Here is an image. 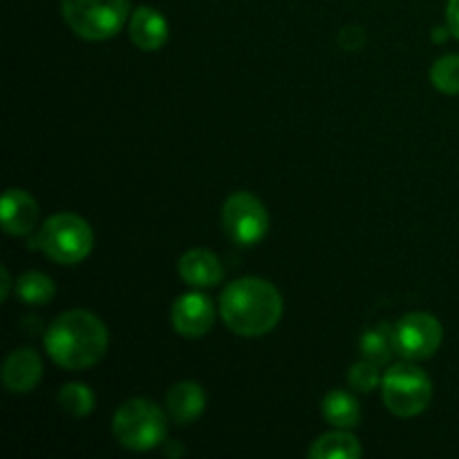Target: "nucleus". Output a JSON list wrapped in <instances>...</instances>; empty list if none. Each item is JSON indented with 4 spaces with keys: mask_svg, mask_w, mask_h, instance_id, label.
Returning <instances> with one entry per match:
<instances>
[{
    "mask_svg": "<svg viewBox=\"0 0 459 459\" xmlns=\"http://www.w3.org/2000/svg\"><path fill=\"white\" fill-rule=\"evenodd\" d=\"M220 316L238 336L269 334L282 316V299L263 278H240L220 296Z\"/></svg>",
    "mask_w": 459,
    "mask_h": 459,
    "instance_id": "obj_1",
    "label": "nucleus"
},
{
    "mask_svg": "<svg viewBox=\"0 0 459 459\" xmlns=\"http://www.w3.org/2000/svg\"><path fill=\"white\" fill-rule=\"evenodd\" d=\"M45 348L56 366L65 370H83L103 359L108 350V330L92 312L70 309L49 325Z\"/></svg>",
    "mask_w": 459,
    "mask_h": 459,
    "instance_id": "obj_2",
    "label": "nucleus"
},
{
    "mask_svg": "<svg viewBox=\"0 0 459 459\" xmlns=\"http://www.w3.org/2000/svg\"><path fill=\"white\" fill-rule=\"evenodd\" d=\"M30 245L31 249L39 247L54 263L76 264L92 251L94 236L83 218L74 213H58L40 227L39 236Z\"/></svg>",
    "mask_w": 459,
    "mask_h": 459,
    "instance_id": "obj_3",
    "label": "nucleus"
},
{
    "mask_svg": "<svg viewBox=\"0 0 459 459\" xmlns=\"http://www.w3.org/2000/svg\"><path fill=\"white\" fill-rule=\"evenodd\" d=\"M117 442L128 451H151L166 437V417L148 399H130L112 420Z\"/></svg>",
    "mask_w": 459,
    "mask_h": 459,
    "instance_id": "obj_4",
    "label": "nucleus"
},
{
    "mask_svg": "<svg viewBox=\"0 0 459 459\" xmlns=\"http://www.w3.org/2000/svg\"><path fill=\"white\" fill-rule=\"evenodd\" d=\"M61 9L67 27L85 40L112 39L128 18V0H61Z\"/></svg>",
    "mask_w": 459,
    "mask_h": 459,
    "instance_id": "obj_5",
    "label": "nucleus"
},
{
    "mask_svg": "<svg viewBox=\"0 0 459 459\" xmlns=\"http://www.w3.org/2000/svg\"><path fill=\"white\" fill-rule=\"evenodd\" d=\"M384 403L397 417H415L429 408L433 399V384L421 368L412 363H397L381 381Z\"/></svg>",
    "mask_w": 459,
    "mask_h": 459,
    "instance_id": "obj_6",
    "label": "nucleus"
},
{
    "mask_svg": "<svg viewBox=\"0 0 459 459\" xmlns=\"http://www.w3.org/2000/svg\"><path fill=\"white\" fill-rule=\"evenodd\" d=\"M444 339V327L433 314L415 312L399 318L393 327V345L399 357L408 361L430 359L439 350Z\"/></svg>",
    "mask_w": 459,
    "mask_h": 459,
    "instance_id": "obj_7",
    "label": "nucleus"
},
{
    "mask_svg": "<svg viewBox=\"0 0 459 459\" xmlns=\"http://www.w3.org/2000/svg\"><path fill=\"white\" fill-rule=\"evenodd\" d=\"M222 224L227 236L242 247L255 245L269 231V215L263 202L251 193H233L222 209Z\"/></svg>",
    "mask_w": 459,
    "mask_h": 459,
    "instance_id": "obj_8",
    "label": "nucleus"
},
{
    "mask_svg": "<svg viewBox=\"0 0 459 459\" xmlns=\"http://www.w3.org/2000/svg\"><path fill=\"white\" fill-rule=\"evenodd\" d=\"M173 327L178 334L186 339H200L213 327L215 309L209 296L186 294L175 300L173 305Z\"/></svg>",
    "mask_w": 459,
    "mask_h": 459,
    "instance_id": "obj_9",
    "label": "nucleus"
},
{
    "mask_svg": "<svg viewBox=\"0 0 459 459\" xmlns=\"http://www.w3.org/2000/svg\"><path fill=\"white\" fill-rule=\"evenodd\" d=\"M3 229L9 236H30L39 220V204L30 193L9 188L3 195Z\"/></svg>",
    "mask_w": 459,
    "mask_h": 459,
    "instance_id": "obj_10",
    "label": "nucleus"
},
{
    "mask_svg": "<svg viewBox=\"0 0 459 459\" xmlns=\"http://www.w3.org/2000/svg\"><path fill=\"white\" fill-rule=\"evenodd\" d=\"M43 377V363L34 350H16L3 366V384L9 393H30Z\"/></svg>",
    "mask_w": 459,
    "mask_h": 459,
    "instance_id": "obj_11",
    "label": "nucleus"
},
{
    "mask_svg": "<svg viewBox=\"0 0 459 459\" xmlns=\"http://www.w3.org/2000/svg\"><path fill=\"white\" fill-rule=\"evenodd\" d=\"M206 397L204 390L193 381H179V384L170 385L169 394H166V408L169 415L173 417L175 424L186 426L195 421L197 417L204 412Z\"/></svg>",
    "mask_w": 459,
    "mask_h": 459,
    "instance_id": "obj_12",
    "label": "nucleus"
},
{
    "mask_svg": "<svg viewBox=\"0 0 459 459\" xmlns=\"http://www.w3.org/2000/svg\"><path fill=\"white\" fill-rule=\"evenodd\" d=\"M179 276L193 287H215L224 276V269L215 254L206 249H191L179 258Z\"/></svg>",
    "mask_w": 459,
    "mask_h": 459,
    "instance_id": "obj_13",
    "label": "nucleus"
},
{
    "mask_svg": "<svg viewBox=\"0 0 459 459\" xmlns=\"http://www.w3.org/2000/svg\"><path fill=\"white\" fill-rule=\"evenodd\" d=\"M130 39L139 49L155 52L169 40V22L152 7H139L130 18Z\"/></svg>",
    "mask_w": 459,
    "mask_h": 459,
    "instance_id": "obj_14",
    "label": "nucleus"
},
{
    "mask_svg": "<svg viewBox=\"0 0 459 459\" xmlns=\"http://www.w3.org/2000/svg\"><path fill=\"white\" fill-rule=\"evenodd\" d=\"M323 417L330 426L341 430H348L359 426L361 420V411H359L357 399L345 390H332L325 399H323Z\"/></svg>",
    "mask_w": 459,
    "mask_h": 459,
    "instance_id": "obj_15",
    "label": "nucleus"
},
{
    "mask_svg": "<svg viewBox=\"0 0 459 459\" xmlns=\"http://www.w3.org/2000/svg\"><path fill=\"white\" fill-rule=\"evenodd\" d=\"M312 459H357L361 457V444L350 433H327L314 442L309 448Z\"/></svg>",
    "mask_w": 459,
    "mask_h": 459,
    "instance_id": "obj_16",
    "label": "nucleus"
},
{
    "mask_svg": "<svg viewBox=\"0 0 459 459\" xmlns=\"http://www.w3.org/2000/svg\"><path fill=\"white\" fill-rule=\"evenodd\" d=\"M361 352L363 359L375 366H385L390 361L394 352V345H393V327L381 323V325L372 327L363 334L361 339Z\"/></svg>",
    "mask_w": 459,
    "mask_h": 459,
    "instance_id": "obj_17",
    "label": "nucleus"
},
{
    "mask_svg": "<svg viewBox=\"0 0 459 459\" xmlns=\"http://www.w3.org/2000/svg\"><path fill=\"white\" fill-rule=\"evenodd\" d=\"M18 299L27 305H45L54 299L56 287L49 281V276L40 272H27L16 282Z\"/></svg>",
    "mask_w": 459,
    "mask_h": 459,
    "instance_id": "obj_18",
    "label": "nucleus"
},
{
    "mask_svg": "<svg viewBox=\"0 0 459 459\" xmlns=\"http://www.w3.org/2000/svg\"><path fill=\"white\" fill-rule=\"evenodd\" d=\"M58 406L72 417H85L94 411L92 390L83 384H67L58 393Z\"/></svg>",
    "mask_w": 459,
    "mask_h": 459,
    "instance_id": "obj_19",
    "label": "nucleus"
},
{
    "mask_svg": "<svg viewBox=\"0 0 459 459\" xmlns=\"http://www.w3.org/2000/svg\"><path fill=\"white\" fill-rule=\"evenodd\" d=\"M430 81L444 94H459V54L442 56L430 70Z\"/></svg>",
    "mask_w": 459,
    "mask_h": 459,
    "instance_id": "obj_20",
    "label": "nucleus"
},
{
    "mask_svg": "<svg viewBox=\"0 0 459 459\" xmlns=\"http://www.w3.org/2000/svg\"><path fill=\"white\" fill-rule=\"evenodd\" d=\"M348 381L354 390H359V393H372V390H375L381 381L379 379V366H375V363H370L363 359L361 363H354V366L350 368Z\"/></svg>",
    "mask_w": 459,
    "mask_h": 459,
    "instance_id": "obj_21",
    "label": "nucleus"
},
{
    "mask_svg": "<svg viewBox=\"0 0 459 459\" xmlns=\"http://www.w3.org/2000/svg\"><path fill=\"white\" fill-rule=\"evenodd\" d=\"M339 43L348 52H354V49H361L366 45V34H363L361 27H345L339 34Z\"/></svg>",
    "mask_w": 459,
    "mask_h": 459,
    "instance_id": "obj_22",
    "label": "nucleus"
},
{
    "mask_svg": "<svg viewBox=\"0 0 459 459\" xmlns=\"http://www.w3.org/2000/svg\"><path fill=\"white\" fill-rule=\"evenodd\" d=\"M446 21H448V31H451L455 39H459V0H448Z\"/></svg>",
    "mask_w": 459,
    "mask_h": 459,
    "instance_id": "obj_23",
    "label": "nucleus"
},
{
    "mask_svg": "<svg viewBox=\"0 0 459 459\" xmlns=\"http://www.w3.org/2000/svg\"><path fill=\"white\" fill-rule=\"evenodd\" d=\"M0 285H3V290H0V299L4 300L9 296V285H12V278H9L7 267L0 269Z\"/></svg>",
    "mask_w": 459,
    "mask_h": 459,
    "instance_id": "obj_24",
    "label": "nucleus"
}]
</instances>
